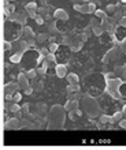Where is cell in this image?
<instances>
[{
  "instance_id": "1",
  "label": "cell",
  "mask_w": 126,
  "mask_h": 150,
  "mask_svg": "<svg viewBox=\"0 0 126 150\" xmlns=\"http://www.w3.org/2000/svg\"><path fill=\"white\" fill-rule=\"evenodd\" d=\"M123 83V79L122 78H112V79H107L106 81V93L107 94H110L111 97H114V98L119 100L122 96L119 93V87Z\"/></svg>"
},
{
  "instance_id": "2",
  "label": "cell",
  "mask_w": 126,
  "mask_h": 150,
  "mask_svg": "<svg viewBox=\"0 0 126 150\" xmlns=\"http://www.w3.org/2000/svg\"><path fill=\"white\" fill-rule=\"evenodd\" d=\"M84 108H85V112H87L91 117H94V116H97V115L100 113L96 101H94L93 98H91L89 96H85V97H84Z\"/></svg>"
},
{
  "instance_id": "3",
  "label": "cell",
  "mask_w": 126,
  "mask_h": 150,
  "mask_svg": "<svg viewBox=\"0 0 126 150\" xmlns=\"http://www.w3.org/2000/svg\"><path fill=\"white\" fill-rule=\"evenodd\" d=\"M15 47V51L19 52V53H25V52L28 51V49H30V47H29V44L26 40H16L15 42H12V48Z\"/></svg>"
},
{
  "instance_id": "4",
  "label": "cell",
  "mask_w": 126,
  "mask_h": 150,
  "mask_svg": "<svg viewBox=\"0 0 126 150\" xmlns=\"http://www.w3.org/2000/svg\"><path fill=\"white\" fill-rule=\"evenodd\" d=\"M19 124H21V119L15 116V117L7 119V122L4 124V128H6V130H18V128H19Z\"/></svg>"
},
{
  "instance_id": "5",
  "label": "cell",
  "mask_w": 126,
  "mask_h": 150,
  "mask_svg": "<svg viewBox=\"0 0 126 150\" xmlns=\"http://www.w3.org/2000/svg\"><path fill=\"white\" fill-rule=\"evenodd\" d=\"M29 76L25 72H19L18 74V83H19V87L22 89V90H25L26 87H29L30 85H29Z\"/></svg>"
},
{
  "instance_id": "6",
  "label": "cell",
  "mask_w": 126,
  "mask_h": 150,
  "mask_svg": "<svg viewBox=\"0 0 126 150\" xmlns=\"http://www.w3.org/2000/svg\"><path fill=\"white\" fill-rule=\"evenodd\" d=\"M55 72H56V76L59 78H64L67 75V66L63 63H58L55 64Z\"/></svg>"
},
{
  "instance_id": "7",
  "label": "cell",
  "mask_w": 126,
  "mask_h": 150,
  "mask_svg": "<svg viewBox=\"0 0 126 150\" xmlns=\"http://www.w3.org/2000/svg\"><path fill=\"white\" fill-rule=\"evenodd\" d=\"M19 89L21 87H19V83L18 82H10L4 86V91H6V93H10V94H15Z\"/></svg>"
},
{
  "instance_id": "8",
  "label": "cell",
  "mask_w": 126,
  "mask_h": 150,
  "mask_svg": "<svg viewBox=\"0 0 126 150\" xmlns=\"http://www.w3.org/2000/svg\"><path fill=\"white\" fill-rule=\"evenodd\" d=\"M54 18L56 21H67L69 19V14H67L66 10H62V8H58L54 11Z\"/></svg>"
},
{
  "instance_id": "9",
  "label": "cell",
  "mask_w": 126,
  "mask_h": 150,
  "mask_svg": "<svg viewBox=\"0 0 126 150\" xmlns=\"http://www.w3.org/2000/svg\"><path fill=\"white\" fill-rule=\"evenodd\" d=\"M21 37H24L25 40H30V38H36V34L29 26L25 25L24 28H22V30H21Z\"/></svg>"
},
{
  "instance_id": "10",
  "label": "cell",
  "mask_w": 126,
  "mask_h": 150,
  "mask_svg": "<svg viewBox=\"0 0 126 150\" xmlns=\"http://www.w3.org/2000/svg\"><path fill=\"white\" fill-rule=\"evenodd\" d=\"M75 11L81 12V14H91V10H89V3H84V4H74L73 6Z\"/></svg>"
},
{
  "instance_id": "11",
  "label": "cell",
  "mask_w": 126,
  "mask_h": 150,
  "mask_svg": "<svg viewBox=\"0 0 126 150\" xmlns=\"http://www.w3.org/2000/svg\"><path fill=\"white\" fill-rule=\"evenodd\" d=\"M29 15H25V14H16V23L21 25V26H25L26 25V19H28Z\"/></svg>"
},
{
  "instance_id": "12",
  "label": "cell",
  "mask_w": 126,
  "mask_h": 150,
  "mask_svg": "<svg viewBox=\"0 0 126 150\" xmlns=\"http://www.w3.org/2000/svg\"><path fill=\"white\" fill-rule=\"evenodd\" d=\"M24 57V53H19V52H15L12 56H10V62L11 63H21V60Z\"/></svg>"
},
{
  "instance_id": "13",
  "label": "cell",
  "mask_w": 126,
  "mask_h": 150,
  "mask_svg": "<svg viewBox=\"0 0 126 150\" xmlns=\"http://www.w3.org/2000/svg\"><path fill=\"white\" fill-rule=\"evenodd\" d=\"M67 91H69V93H78L79 91L78 82L77 83H69V86H67Z\"/></svg>"
},
{
  "instance_id": "14",
  "label": "cell",
  "mask_w": 126,
  "mask_h": 150,
  "mask_svg": "<svg viewBox=\"0 0 126 150\" xmlns=\"http://www.w3.org/2000/svg\"><path fill=\"white\" fill-rule=\"evenodd\" d=\"M45 60H47L49 64H56V62H58V57H56L55 53H52V52H49L47 56H45Z\"/></svg>"
},
{
  "instance_id": "15",
  "label": "cell",
  "mask_w": 126,
  "mask_h": 150,
  "mask_svg": "<svg viewBox=\"0 0 126 150\" xmlns=\"http://www.w3.org/2000/svg\"><path fill=\"white\" fill-rule=\"evenodd\" d=\"M66 79H67V82H69V83H77L79 81L78 75H77V74H73V72H71V74H67L66 75Z\"/></svg>"
},
{
  "instance_id": "16",
  "label": "cell",
  "mask_w": 126,
  "mask_h": 150,
  "mask_svg": "<svg viewBox=\"0 0 126 150\" xmlns=\"http://www.w3.org/2000/svg\"><path fill=\"white\" fill-rule=\"evenodd\" d=\"M94 16L103 21V19H106L107 16H108V14H107V11H103V10H96V11H94Z\"/></svg>"
},
{
  "instance_id": "17",
  "label": "cell",
  "mask_w": 126,
  "mask_h": 150,
  "mask_svg": "<svg viewBox=\"0 0 126 150\" xmlns=\"http://www.w3.org/2000/svg\"><path fill=\"white\" fill-rule=\"evenodd\" d=\"M92 32H93L94 36L100 37L103 34V32H104V29H103L102 25H99V26H93V28H92Z\"/></svg>"
},
{
  "instance_id": "18",
  "label": "cell",
  "mask_w": 126,
  "mask_h": 150,
  "mask_svg": "<svg viewBox=\"0 0 126 150\" xmlns=\"http://www.w3.org/2000/svg\"><path fill=\"white\" fill-rule=\"evenodd\" d=\"M39 8V6H37V3H36L34 0H30L28 4H25V10L26 11H29V10H37Z\"/></svg>"
},
{
  "instance_id": "19",
  "label": "cell",
  "mask_w": 126,
  "mask_h": 150,
  "mask_svg": "<svg viewBox=\"0 0 126 150\" xmlns=\"http://www.w3.org/2000/svg\"><path fill=\"white\" fill-rule=\"evenodd\" d=\"M36 40H37V42L39 44H43L44 41H47L48 40V34L47 33H40V34L36 36Z\"/></svg>"
},
{
  "instance_id": "20",
  "label": "cell",
  "mask_w": 126,
  "mask_h": 150,
  "mask_svg": "<svg viewBox=\"0 0 126 150\" xmlns=\"http://www.w3.org/2000/svg\"><path fill=\"white\" fill-rule=\"evenodd\" d=\"M123 15H125V12H123V10H122V8H121V7H118V8H117V11H115L114 14H112V16H114V18H115V19H117V21H119V19H121V18H122Z\"/></svg>"
},
{
  "instance_id": "21",
  "label": "cell",
  "mask_w": 126,
  "mask_h": 150,
  "mask_svg": "<svg viewBox=\"0 0 126 150\" xmlns=\"http://www.w3.org/2000/svg\"><path fill=\"white\" fill-rule=\"evenodd\" d=\"M18 111H22V108L19 107V104H18V103H15V101H12L11 107H10V112H12V113H15V112H18Z\"/></svg>"
},
{
  "instance_id": "22",
  "label": "cell",
  "mask_w": 126,
  "mask_h": 150,
  "mask_svg": "<svg viewBox=\"0 0 126 150\" xmlns=\"http://www.w3.org/2000/svg\"><path fill=\"white\" fill-rule=\"evenodd\" d=\"M26 75H28L30 79H34L36 76H37V68H29L28 71H26Z\"/></svg>"
},
{
  "instance_id": "23",
  "label": "cell",
  "mask_w": 126,
  "mask_h": 150,
  "mask_svg": "<svg viewBox=\"0 0 126 150\" xmlns=\"http://www.w3.org/2000/svg\"><path fill=\"white\" fill-rule=\"evenodd\" d=\"M110 120H111V116H108V115H106V113L100 115V122H102L103 124H110Z\"/></svg>"
},
{
  "instance_id": "24",
  "label": "cell",
  "mask_w": 126,
  "mask_h": 150,
  "mask_svg": "<svg viewBox=\"0 0 126 150\" xmlns=\"http://www.w3.org/2000/svg\"><path fill=\"white\" fill-rule=\"evenodd\" d=\"M117 8H118V4H108L106 8L107 14H114L115 11H117Z\"/></svg>"
},
{
  "instance_id": "25",
  "label": "cell",
  "mask_w": 126,
  "mask_h": 150,
  "mask_svg": "<svg viewBox=\"0 0 126 150\" xmlns=\"http://www.w3.org/2000/svg\"><path fill=\"white\" fill-rule=\"evenodd\" d=\"M112 117L117 120V123L121 122V120L123 119V112H122V111H117L115 113H112Z\"/></svg>"
},
{
  "instance_id": "26",
  "label": "cell",
  "mask_w": 126,
  "mask_h": 150,
  "mask_svg": "<svg viewBox=\"0 0 126 150\" xmlns=\"http://www.w3.org/2000/svg\"><path fill=\"white\" fill-rule=\"evenodd\" d=\"M48 49H49V52H52V53H56V51L59 49V45L56 42H51L48 45Z\"/></svg>"
},
{
  "instance_id": "27",
  "label": "cell",
  "mask_w": 126,
  "mask_h": 150,
  "mask_svg": "<svg viewBox=\"0 0 126 150\" xmlns=\"http://www.w3.org/2000/svg\"><path fill=\"white\" fill-rule=\"evenodd\" d=\"M26 12H28L29 18H31V19H36V18L39 16V12H37V10H29V11H26Z\"/></svg>"
},
{
  "instance_id": "28",
  "label": "cell",
  "mask_w": 126,
  "mask_h": 150,
  "mask_svg": "<svg viewBox=\"0 0 126 150\" xmlns=\"http://www.w3.org/2000/svg\"><path fill=\"white\" fill-rule=\"evenodd\" d=\"M37 52H39V55H41V56H44V57H45V56L49 53V49H48V47L47 48H39V49H37Z\"/></svg>"
},
{
  "instance_id": "29",
  "label": "cell",
  "mask_w": 126,
  "mask_h": 150,
  "mask_svg": "<svg viewBox=\"0 0 126 150\" xmlns=\"http://www.w3.org/2000/svg\"><path fill=\"white\" fill-rule=\"evenodd\" d=\"M3 49L4 51H10V49H12V42L3 40Z\"/></svg>"
},
{
  "instance_id": "30",
  "label": "cell",
  "mask_w": 126,
  "mask_h": 150,
  "mask_svg": "<svg viewBox=\"0 0 126 150\" xmlns=\"http://www.w3.org/2000/svg\"><path fill=\"white\" fill-rule=\"evenodd\" d=\"M48 30H49V32H52V33L59 32V29L56 28V23H55V22H52V23L48 25Z\"/></svg>"
},
{
  "instance_id": "31",
  "label": "cell",
  "mask_w": 126,
  "mask_h": 150,
  "mask_svg": "<svg viewBox=\"0 0 126 150\" xmlns=\"http://www.w3.org/2000/svg\"><path fill=\"white\" fill-rule=\"evenodd\" d=\"M118 26L119 28H125L126 29V15H123L122 18L118 21Z\"/></svg>"
},
{
  "instance_id": "32",
  "label": "cell",
  "mask_w": 126,
  "mask_h": 150,
  "mask_svg": "<svg viewBox=\"0 0 126 150\" xmlns=\"http://www.w3.org/2000/svg\"><path fill=\"white\" fill-rule=\"evenodd\" d=\"M119 48H121V51H122L123 53H126V37L122 38V41L119 42Z\"/></svg>"
},
{
  "instance_id": "33",
  "label": "cell",
  "mask_w": 126,
  "mask_h": 150,
  "mask_svg": "<svg viewBox=\"0 0 126 150\" xmlns=\"http://www.w3.org/2000/svg\"><path fill=\"white\" fill-rule=\"evenodd\" d=\"M119 91H121V96H122V97H126V85H125V83H122V85H121Z\"/></svg>"
},
{
  "instance_id": "34",
  "label": "cell",
  "mask_w": 126,
  "mask_h": 150,
  "mask_svg": "<svg viewBox=\"0 0 126 150\" xmlns=\"http://www.w3.org/2000/svg\"><path fill=\"white\" fill-rule=\"evenodd\" d=\"M37 74H39V75H41V76H43V75H45V74H47V68H45V67H43V66H41V67H40V68H37Z\"/></svg>"
},
{
  "instance_id": "35",
  "label": "cell",
  "mask_w": 126,
  "mask_h": 150,
  "mask_svg": "<svg viewBox=\"0 0 126 150\" xmlns=\"http://www.w3.org/2000/svg\"><path fill=\"white\" fill-rule=\"evenodd\" d=\"M64 109H66V112L73 111V104H71V101H67V103L64 104Z\"/></svg>"
},
{
  "instance_id": "36",
  "label": "cell",
  "mask_w": 126,
  "mask_h": 150,
  "mask_svg": "<svg viewBox=\"0 0 126 150\" xmlns=\"http://www.w3.org/2000/svg\"><path fill=\"white\" fill-rule=\"evenodd\" d=\"M21 100H22V94H21L19 91H16L15 94H14V101H15V103H19Z\"/></svg>"
},
{
  "instance_id": "37",
  "label": "cell",
  "mask_w": 126,
  "mask_h": 150,
  "mask_svg": "<svg viewBox=\"0 0 126 150\" xmlns=\"http://www.w3.org/2000/svg\"><path fill=\"white\" fill-rule=\"evenodd\" d=\"M34 21H36V23H37V25H43L44 22H45V19H44V16H41V15H39Z\"/></svg>"
},
{
  "instance_id": "38",
  "label": "cell",
  "mask_w": 126,
  "mask_h": 150,
  "mask_svg": "<svg viewBox=\"0 0 126 150\" xmlns=\"http://www.w3.org/2000/svg\"><path fill=\"white\" fill-rule=\"evenodd\" d=\"M89 3V10H91V14H94V11H96V4L93 3V1H88Z\"/></svg>"
},
{
  "instance_id": "39",
  "label": "cell",
  "mask_w": 126,
  "mask_h": 150,
  "mask_svg": "<svg viewBox=\"0 0 126 150\" xmlns=\"http://www.w3.org/2000/svg\"><path fill=\"white\" fill-rule=\"evenodd\" d=\"M7 19L10 21V22H15V21H16V12H12L11 15H8Z\"/></svg>"
},
{
  "instance_id": "40",
  "label": "cell",
  "mask_w": 126,
  "mask_h": 150,
  "mask_svg": "<svg viewBox=\"0 0 126 150\" xmlns=\"http://www.w3.org/2000/svg\"><path fill=\"white\" fill-rule=\"evenodd\" d=\"M118 124H119V127H121L122 130H126V119H122L121 122H118Z\"/></svg>"
},
{
  "instance_id": "41",
  "label": "cell",
  "mask_w": 126,
  "mask_h": 150,
  "mask_svg": "<svg viewBox=\"0 0 126 150\" xmlns=\"http://www.w3.org/2000/svg\"><path fill=\"white\" fill-rule=\"evenodd\" d=\"M24 93H25V94H26V96H30L31 93H33V87H31V86L26 87V89H25V90H24Z\"/></svg>"
},
{
  "instance_id": "42",
  "label": "cell",
  "mask_w": 126,
  "mask_h": 150,
  "mask_svg": "<svg viewBox=\"0 0 126 150\" xmlns=\"http://www.w3.org/2000/svg\"><path fill=\"white\" fill-rule=\"evenodd\" d=\"M104 76H106V81L107 79H112L115 78V72H107V74H104Z\"/></svg>"
},
{
  "instance_id": "43",
  "label": "cell",
  "mask_w": 126,
  "mask_h": 150,
  "mask_svg": "<svg viewBox=\"0 0 126 150\" xmlns=\"http://www.w3.org/2000/svg\"><path fill=\"white\" fill-rule=\"evenodd\" d=\"M6 7H7L11 12H15V6H14L12 3H8V6H6Z\"/></svg>"
},
{
  "instance_id": "44",
  "label": "cell",
  "mask_w": 126,
  "mask_h": 150,
  "mask_svg": "<svg viewBox=\"0 0 126 150\" xmlns=\"http://www.w3.org/2000/svg\"><path fill=\"white\" fill-rule=\"evenodd\" d=\"M81 49V45H77V47H71V51L73 52H78Z\"/></svg>"
},
{
  "instance_id": "45",
  "label": "cell",
  "mask_w": 126,
  "mask_h": 150,
  "mask_svg": "<svg viewBox=\"0 0 126 150\" xmlns=\"http://www.w3.org/2000/svg\"><path fill=\"white\" fill-rule=\"evenodd\" d=\"M91 26H92V28H93V26H99V23L96 22V19H94V18L91 21Z\"/></svg>"
},
{
  "instance_id": "46",
  "label": "cell",
  "mask_w": 126,
  "mask_h": 150,
  "mask_svg": "<svg viewBox=\"0 0 126 150\" xmlns=\"http://www.w3.org/2000/svg\"><path fill=\"white\" fill-rule=\"evenodd\" d=\"M22 109H24V111L25 112H26V113H29V104H25V105H24V107H22Z\"/></svg>"
},
{
  "instance_id": "47",
  "label": "cell",
  "mask_w": 126,
  "mask_h": 150,
  "mask_svg": "<svg viewBox=\"0 0 126 150\" xmlns=\"http://www.w3.org/2000/svg\"><path fill=\"white\" fill-rule=\"evenodd\" d=\"M40 6H44V7H47V0H40Z\"/></svg>"
},
{
  "instance_id": "48",
  "label": "cell",
  "mask_w": 126,
  "mask_h": 150,
  "mask_svg": "<svg viewBox=\"0 0 126 150\" xmlns=\"http://www.w3.org/2000/svg\"><path fill=\"white\" fill-rule=\"evenodd\" d=\"M48 41H49V42H55V41H56V37H54V36L48 37Z\"/></svg>"
},
{
  "instance_id": "49",
  "label": "cell",
  "mask_w": 126,
  "mask_h": 150,
  "mask_svg": "<svg viewBox=\"0 0 126 150\" xmlns=\"http://www.w3.org/2000/svg\"><path fill=\"white\" fill-rule=\"evenodd\" d=\"M122 79H123V82L126 81V68L123 70V74H122Z\"/></svg>"
},
{
  "instance_id": "50",
  "label": "cell",
  "mask_w": 126,
  "mask_h": 150,
  "mask_svg": "<svg viewBox=\"0 0 126 150\" xmlns=\"http://www.w3.org/2000/svg\"><path fill=\"white\" fill-rule=\"evenodd\" d=\"M75 113H77V116H81V115H82V112H81V111H79V108H78V109H75Z\"/></svg>"
},
{
  "instance_id": "51",
  "label": "cell",
  "mask_w": 126,
  "mask_h": 150,
  "mask_svg": "<svg viewBox=\"0 0 126 150\" xmlns=\"http://www.w3.org/2000/svg\"><path fill=\"white\" fill-rule=\"evenodd\" d=\"M47 8H48V12H51V11H55V10H54V7H52V6H47Z\"/></svg>"
},
{
  "instance_id": "52",
  "label": "cell",
  "mask_w": 126,
  "mask_h": 150,
  "mask_svg": "<svg viewBox=\"0 0 126 150\" xmlns=\"http://www.w3.org/2000/svg\"><path fill=\"white\" fill-rule=\"evenodd\" d=\"M122 112H123V115H126V104L122 107Z\"/></svg>"
},
{
  "instance_id": "53",
  "label": "cell",
  "mask_w": 126,
  "mask_h": 150,
  "mask_svg": "<svg viewBox=\"0 0 126 150\" xmlns=\"http://www.w3.org/2000/svg\"><path fill=\"white\" fill-rule=\"evenodd\" d=\"M79 1H81V0H73V3H74V4H78Z\"/></svg>"
},
{
  "instance_id": "54",
  "label": "cell",
  "mask_w": 126,
  "mask_h": 150,
  "mask_svg": "<svg viewBox=\"0 0 126 150\" xmlns=\"http://www.w3.org/2000/svg\"><path fill=\"white\" fill-rule=\"evenodd\" d=\"M10 1H14V0H10Z\"/></svg>"
},
{
  "instance_id": "55",
  "label": "cell",
  "mask_w": 126,
  "mask_h": 150,
  "mask_svg": "<svg viewBox=\"0 0 126 150\" xmlns=\"http://www.w3.org/2000/svg\"><path fill=\"white\" fill-rule=\"evenodd\" d=\"M34 1H36V0H34Z\"/></svg>"
}]
</instances>
